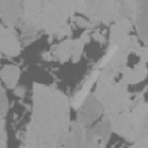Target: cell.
Wrapping results in <instances>:
<instances>
[{"label": "cell", "mask_w": 148, "mask_h": 148, "mask_svg": "<svg viewBox=\"0 0 148 148\" xmlns=\"http://www.w3.org/2000/svg\"><path fill=\"white\" fill-rule=\"evenodd\" d=\"M69 101L63 92L34 83L33 117L23 148H58L69 132Z\"/></svg>", "instance_id": "cell-1"}, {"label": "cell", "mask_w": 148, "mask_h": 148, "mask_svg": "<svg viewBox=\"0 0 148 148\" xmlns=\"http://www.w3.org/2000/svg\"><path fill=\"white\" fill-rule=\"evenodd\" d=\"M21 27L25 33L44 30L64 36L69 33L67 26L77 8V1H23Z\"/></svg>", "instance_id": "cell-2"}, {"label": "cell", "mask_w": 148, "mask_h": 148, "mask_svg": "<svg viewBox=\"0 0 148 148\" xmlns=\"http://www.w3.org/2000/svg\"><path fill=\"white\" fill-rule=\"evenodd\" d=\"M120 1H77L76 11H80L94 22L109 23L117 21Z\"/></svg>", "instance_id": "cell-3"}, {"label": "cell", "mask_w": 148, "mask_h": 148, "mask_svg": "<svg viewBox=\"0 0 148 148\" xmlns=\"http://www.w3.org/2000/svg\"><path fill=\"white\" fill-rule=\"evenodd\" d=\"M112 126L106 118L91 126L84 135V148H105L108 145L110 135H112Z\"/></svg>", "instance_id": "cell-4"}, {"label": "cell", "mask_w": 148, "mask_h": 148, "mask_svg": "<svg viewBox=\"0 0 148 148\" xmlns=\"http://www.w3.org/2000/svg\"><path fill=\"white\" fill-rule=\"evenodd\" d=\"M102 105L95 98L94 94H88L87 98L83 101L79 109H77V124H80L83 128L91 126L99 117L102 116Z\"/></svg>", "instance_id": "cell-5"}, {"label": "cell", "mask_w": 148, "mask_h": 148, "mask_svg": "<svg viewBox=\"0 0 148 148\" xmlns=\"http://www.w3.org/2000/svg\"><path fill=\"white\" fill-rule=\"evenodd\" d=\"M132 124H133V143L147 144V103L140 102L132 109Z\"/></svg>", "instance_id": "cell-6"}, {"label": "cell", "mask_w": 148, "mask_h": 148, "mask_svg": "<svg viewBox=\"0 0 148 148\" xmlns=\"http://www.w3.org/2000/svg\"><path fill=\"white\" fill-rule=\"evenodd\" d=\"M83 45L84 42H82V40H67L53 49V56L60 63H65L68 60L77 63L83 52Z\"/></svg>", "instance_id": "cell-7"}, {"label": "cell", "mask_w": 148, "mask_h": 148, "mask_svg": "<svg viewBox=\"0 0 148 148\" xmlns=\"http://www.w3.org/2000/svg\"><path fill=\"white\" fill-rule=\"evenodd\" d=\"M22 1H0V18L10 27L22 21Z\"/></svg>", "instance_id": "cell-8"}, {"label": "cell", "mask_w": 148, "mask_h": 148, "mask_svg": "<svg viewBox=\"0 0 148 148\" xmlns=\"http://www.w3.org/2000/svg\"><path fill=\"white\" fill-rule=\"evenodd\" d=\"M0 52L8 56H18L21 53V42L16 34L10 27L0 23Z\"/></svg>", "instance_id": "cell-9"}, {"label": "cell", "mask_w": 148, "mask_h": 148, "mask_svg": "<svg viewBox=\"0 0 148 148\" xmlns=\"http://www.w3.org/2000/svg\"><path fill=\"white\" fill-rule=\"evenodd\" d=\"M84 128L80 124H77L76 121L72 122L67 137L58 145V148H84Z\"/></svg>", "instance_id": "cell-10"}, {"label": "cell", "mask_w": 148, "mask_h": 148, "mask_svg": "<svg viewBox=\"0 0 148 148\" xmlns=\"http://www.w3.org/2000/svg\"><path fill=\"white\" fill-rule=\"evenodd\" d=\"M133 18L140 38L147 44V1H136Z\"/></svg>", "instance_id": "cell-11"}, {"label": "cell", "mask_w": 148, "mask_h": 148, "mask_svg": "<svg viewBox=\"0 0 148 148\" xmlns=\"http://www.w3.org/2000/svg\"><path fill=\"white\" fill-rule=\"evenodd\" d=\"M118 72L122 73L121 80L125 84H136L144 80V77L147 76V67H145V63H139L132 69L128 67H122L118 69Z\"/></svg>", "instance_id": "cell-12"}, {"label": "cell", "mask_w": 148, "mask_h": 148, "mask_svg": "<svg viewBox=\"0 0 148 148\" xmlns=\"http://www.w3.org/2000/svg\"><path fill=\"white\" fill-rule=\"evenodd\" d=\"M98 75H99V72L95 71L94 73H92V75L88 77V80L84 83V86H83L80 90H79L76 94H75V97H73V99H72V102L69 103L72 108L79 109V106H80L82 103H83V101L87 98V95L90 94L91 87H92V84H94L95 82H97V79H98Z\"/></svg>", "instance_id": "cell-13"}, {"label": "cell", "mask_w": 148, "mask_h": 148, "mask_svg": "<svg viewBox=\"0 0 148 148\" xmlns=\"http://www.w3.org/2000/svg\"><path fill=\"white\" fill-rule=\"evenodd\" d=\"M21 76V69L15 65H5L0 71V77L7 88H15Z\"/></svg>", "instance_id": "cell-14"}, {"label": "cell", "mask_w": 148, "mask_h": 148, "mask_svg": "<svg viewBox=\"0 0 148 148\" xmlns=\"http://www.w3.org/2000/svg\"><path fill=\"white\" fill-rule=\"evenodd\" d=\"M8 109V101L5 97L4 90H0V117H3Z\"/></svg>", "instance_id": "cell-15"}, {"label": "cell", "mask_w": 148, "mask_h": 148, "mask_svg": "<svg viewBox=\"0 0 148 148\" xmlns=\"http://www.w3.org/2000/svg\"><path fill=\"white\" fill-rule=\"evenodd\" d=\"M76 23L77 25H80V26H86V27L91 26V23L88 22V21H83L82 18H76Z\"/></svg>", "instance_id": "cell-16"}, {"label": "cell", "mask_w": 148, "mask_h": 148, "mask_svg": "<svg viewBox=\"0 0 148 148\" xmlns=\"http://www.w3.org/2000/svg\"><path fill=\"white\" fill-rule=\"evenodd\" d=\"M130 148H147V144H133V147Z\"/></svg>", "instance_id": "cell-17"}, {"label": "cell", "mask_w": 148, "mask_h": 148, "mask_svg": "<svg viewBox=\"0 0 148 148\" xmlns=\"http://www.w3.org/2000/svg\"><path fill=\"white\" fill-rule=\"evenodd\" d=\"M23 92H25V88H16V90H15V94L19 95V97L23 95Z\"/></svg>", "instance_id": "cell-18"}, {"label": "cell", "mask_w": 148, "mask_h": 148, "mask_svg": "<svg viewBox=\"0 0 148 148\" xmlns=\"http://www.w3.org/2000/svg\"><path fill=\"white\" fill-rule=\"evenodd\" d=\"M95 38H98V40L101 41V42H103V41H105V40H103V37L101 36V34H98V33H97V34H95Z\"/></svg>", "instance_id": "cell-19"}]
</instances>
